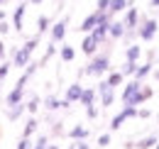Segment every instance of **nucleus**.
Returning a JSON list of instances; mask_svg holds the SVG:
<instances>
[{"label":"nucleus","mask_w":159,"mask_h":149,"mask_svg":"<svg viewBox=\"0 0 159 149\" xmlns=\"http://www.w3.org/2000/svg\"><path fill=\"white\" fill-rule=\"evenodd\" d=\"M49 29H52V17L39 15V17H37V34H44V32H49Z\"/></svg>","instance_id":"obj_26"},{"label":"nucleus","mask_w":159,"mask_h":149,"mask_svg":"<svg viewBox=\"0 0 159 149\" xmlns=\"http://www.w3.org/2000/svg\"><path fill=\"white\" fill-rule=\"evenodd\" d=\"M96 100H98V91H96V88H83L81 100H79L83 108H91V105H96Z\"/></svg>","instance_id":"obj_13"},{"label":"nucleus","mask_w":159,"mask_h":149,"mask_svg":"<svg viewBox=\"0 0 159 149\" xmlns=\"http://www.w3.org/2000/svg\"><path fill=\"white\" fill-rule=\"evenodd\" d=\"M59 56H61V61H74L76 59V49L74 47H69V44H64V47H59Z\"/></svg>","instance_id":"obj_25"},{"label":"nucleus","mask_w":159,"mask_h":149,"mask_svg":"<svg viewBox=\"0 0 159 149\" xmlns=\"http://www.w3.org/2000/svg\"><path fill=\"white\" fill-rule=\"evenodd\" d=\"M105 81H108V86H113V88H118V86H122V81H125V76H122V71H108V76H105Z\"/></svg>","instance_id":"obj_20"},{"label":"nucleus","mask_w":159,"mask_h":149,"mask_svg":"<svg viewBox=\"0 0 159 149\" xmlns=\"http://www.w3.org/2000/svg\"><path fill=\"white\" fill-rule=\"evenodd\" d=\"M66 27H69V17H61L59 22H54L52 25V29H49V37H52V42H64V37H66Z\"/></svg>","instance_id":"obj_4"},{"label":"nucleus","mask_w":159,"mask_h":149,"mask_svg":"<svg viewBox=\"0 0 159 149\" xmlns=\"http://www.w3.org/2000/svg\"><path fill=\"white\" fill-rule=\"evenodd\" d=\"M96 91H98V98H100V108L108 110V108L115 103V88L108 86V81H100L98 86H96Z\"/></svg>","instance_id":"obj_3"},{"label":"nucleus","mask_w":159,"mask_h":149,"mask_svg":"<svg viewBox=\"0 0 159 149\" xmlns=\"http://www.w3.org/2000/svg\"><path fill=\"white\" fill-rule=\"evenodd\" d=\"M10 69H12V61H2V64H0V81H2V78H7Z\"/></svg>","instance_id":"obj_31"},{"label":"nucleus","mask_w":159,"mask_h":149,"mask_svg":"<svg viewBox=\"0 0 159 149\" xmlns=\"http://www.w3.org/2000/svg\"><path fill=\"white\" fill-rule=\"evenodd\" d=\"M152 95H154V88H152V86H144V83H142L139 93L135 95V98H132V100H130L127 105H135V108H137V105H142V103H147V100H149Z\"/></svg>","instance_id":"obj_10"},{"label":"nucleus","mask_w":159,"mask_h":149,"mask_svg":"<svg viewBox=\"0 0 159 149\" xmlns=\"http://www.w3.org/2000/svg\"><path fill=\"white\" fill-rule=\"evenodd\" d=\"M39 39H42V34H34V37H30L27 42H25V44H22V49H25L27 54L32 56L34 52H37V47H39Z\"/></svg>","instance_id":"obj_23"},{"label":"nucleus","mask_w":159,"mask_h":149,"mask_svg":"<svg viewBox=\"0 0 159 149\" xmlns=\"http://www.w3.org/2000/svg\"><path fill=\"white\" fill-rule=\"evenodd\" d=\"M108 144H110V134L105 132V134H100V137H98V147H108Z\"/></svg>","instance_id":"obj_35"},{"label":"nucleus","mask_w":159,"mask_h":149,"mask_svg":"<svg viewBox=\"0 0 159 149\" xmlns=\"http://www.w3.org/2000/svg\"><path fill=\"white\" fill-rule=\"evenodd\" d=\"M42 105H44V108H47L49 112H57V110H61V100L57 98V95H47Z\"/></svg>","instance_id":"obj_22"},{"label":"nucleus","mask_w":159,"mask_h":149,"mask_svg":"<svg viewBox=\"0 0 159 149\" xmlns=\"http://www.w3.org/2000/svg\"><path fill=\"white\" fill-rule=\"evenodd\" d=\"M5 2H7V0H0V5H5Z\"/></svg>","instance_id":"obj_45"},{"label":"nucleus","mask_w":159,"mask_h":149,"mask_svg":"<svg viewBox=\"0 0 159 149\" xmlns=\"http://www.w3.org/2000/svg\"><path fill=\"white\" fill-rule=\"evenodd\" d=\"M10 34V25H7V20H2L0 22V37H7Z\"/></svg>","instance_id":"obj_34"},{"label":"nucleus","mask_w":159,"mask_h":149,"mask_svg":"<svg viewBox=\"0 0 159 149\" xmlns=\"http://www.w3.org/2000/svg\"><path fill=\"white\" fill-rule=\"evenodd\" d=\"M25 112H27V105H25V100H22L17 105H7V108H5V117H7L10 122H17Z\"/></svg>","instance_id":"obj_9"},{"label":"nucleus","mask_w":159,"mask_h":149,"mask_svg":"<svg viewBox=\"0 0 159 149\" xmlns=\"http://www.w3.org/2000/svg\"><path fill=\"white\" fill-rule=\"evenodd\" d=\"M96 10H98V12H108V10H110V0H98V2H96Z\"/></svg>","instance_id":"obj_33"},{"label":"nucleus","mask_w":159,"mask_h":149,"mask_svg":"<svg viewBox=\"0 0 159 149\" xmlns=\"http://www.w3.org/2000/svg\"><path fill=\"white\" fill-rule=\"evenodd\" d=\"M25 105H27V112H30V115H37V110L42 108V98L39 95H30V100H25Z\"/></svg>","instance_id":"obj_24"},{"label":"nucleus","mask_w":159,"mask_h":149,"mask_svg":"<svg viewBox=\"0 0 159 149\" xmlns=\"http://www.w3.org/2000/svg\"><path fill=\"white\" fill-rule=\"evenodd\" d=\"M110 71V52H98L91 56V61L86 64V69H81V76H108Z\"/></svg>","instance_id":"obj_1"},{"label":"nucleus","mask_w":159,"mask_h":149,"mask_svg":"<svg viewBox=\"0 0 159 149\" xmlns=\"http://www.w3.org/2000/svg\"><path fill=\"white\" fill-rule=\"evenodd\" d=\"M154 149H159V142H157V144H154Z\"/></svg>","instance_id":"obj_46"},{"label":"nucleus","mask_w":159,"mask_h":149,"mask_svg":"<svg viewBox=\"0 0 159 149\" xmlns=\"http://www.w3.org/2000/svg\"><path fill=\"white\" fill-rule=\"evenodd\" d=\"M130 7V0H110V15H118V12H125Z\"/></svg>","instance_id":"obj_21"},{"label":"nucleus","mask_w":159,"mask_h":149,"mask_svg":"<svg viewBox=\"0 0 159 149\" xmlns=\"http://www.w3.org/2000/svg\"><path fill=\"white\" fill-rule=\"evenodd\" d=\"M52 134H64V127H61V122H54V125H52Z\"/></svg>","instance_id":"obj_38"},{"label":"nucleus","mask_w":159,"mask_h":149,"mask_svg":"<svg viewBox=\"0 0 159 149\" xmlns=\"http://www.w3.org/2000/svg\"><path fill=\"white\" fill-rule=\"evenodd\" d=\"M57 52H59V47H57V42H49V47H47V52H44V56H42L39 66H42V64H47V61H49V59H52V56L57 54Z\"/></svg>","instance_id":"obj_28"},{"label":"nucleus","mask_w":159,"mask_h":149,"mask_svg":"<svg viewBox=\"0 0 159 149\" xmlns=\"http://www.w3.org/2000/svg\"><path fill=\"white\" fill-rule=\"evenodd\" d=\"M66 149H91V144H88V139H71V144Z\"/></svg>","instance_id":"obj_30"},{"label":"nucleus","mask_w":159,"mask_h":149,"mask_svg":"<svg viewBox=\"0 0 159 149\" xmlns=\"http://www.w3.org/2000/svg\"><path fill=\"white\" fill-rule=\"evenodd\" d=\"M88 134H91V130H88V127H83V125H74L71 130L66 132V137H69V139H88Z\"/></svg>","instance_id":"obj_15"},{"label":"nucleus","mask_w":159,"mask_h":149,"mask_svg":"<svg viewBox=\"0 0 159 149\" xmlns=\"http://www.w3.org/2000/svg\"><path fill=\"white\" fill-rule=\"evenodd\" d=\"M139 56H142V47L139 44H127L125 47V59L127 61H139Z\"/></svg>","instance_id":"obj_18"},{"label":"nucleus","mask_w":159,"mask_h":149,"mask_svg":"<svg viewBox=\"0 0 159 149\" xmlns=\"http://www.w3.org/2000/svg\"><path fill=\"white\" fill-rule=\"evenodd\" d=\"M152 71H154V69H152V61H144V64H139V66H137V71H135V76H132V78L144 81V78L152 74Z\"/></svg>","instance_id":"obj_19"},{"label":"nucleus","mask_w":159,"mask_h":149,"mask_svg":"<svg viewBox=\"0 0 159 149\" xmlns=\"http://www.w3.org/2000/svg\"><path fill=\"white\" fill-rule=\"evenodd\" d=\"M5 56H7V49H5V42L0 39V61H5Z\"/></svg>","instance_id":"obj_39"},{"label":"nucleus","mask_w":159,"mask_h":149,"mask_svg":"<svg viewBox=\"0 0 159 149\" xmlns=\"http://www.w3.org/2000/svg\"><path fill=\"white\" fill-rule=\"evenodd\" d=\"M157 142H159L157 134H147V137H142L139 142H135V149H154Z\"/></svg>","instance_id":"obj_17"},{"label":"nucleus","mask_w":159,"mask_h":149,"mask_svg":"<svg viewBox=\"0 0 159 149\" xmlns=\"http://www.w3.org/2000/svg\"><path fill=\"white\" fill-rule=\"evenodd\" d=\"M30 5H39V2H44V0H27Z\"/></svg>","instance_id":"obj_41"},{"label":"nucleus","mask_w":159,"mask_h":149,"mask_svg":"<svg viewBox=\"0 0 159 149\" xmlns=\"http://www.w3.org/2000/svg\"><path fill=\"white\" fill-rule=\"evenodd\" d=\"M149 5H152V7H159V0H149Z\"/></svg>","instance_id":"obj_42"},{"label":"nucleus","mask_w":159,"mask_h":149,"mask_svg":"<svg viewBox=\"0 0 159 149\" xmlns=\"http://www.w3.org/2000/svg\"><path fill=\"white\" fill-rule=\"evenodd\" d=\"M137 61H127V59H125V64H122V69H120V71H122V76H125V78H132V76H135V71H137Z\"/></svg>","instance_id":"obj_27"},{"label":"nucleus","mask_w":159,"mask_h":149,"mask_svg":"<svg viewBox=\"0 0 159 149\" xmlns=\"http://www.w3.org/2000/svg\"><path fill=\"white\" fill-rule=\"evenodd\" d=\"M32 137H20V142H17V149H32Z\"/></svg>","instance_id":"obj_32"},{"label":"nucleus","mask_w":159,"mask_h":149,"mask_svg":"<svg viewBox=\"0 0 159 149\" xmlns=\"http://www.w3.org/2000/svg\"><path fill=\"white\" fill-rule=\"evenodd\" d=\"M125 22L122 20H113L110 22V39H125Z\"/></svg>","instance_id":"obj_14"},{"label":"nucleus","mask_w":159,"mask_h":149,"mask_svg":"<svg viewBox=\"0 0 159 149\" xmlns=\"http://www.w3.org/2000/svg\"><path fill=\"white\" fill-rule=\"evenodd\" d=\"M137 117L139 120H147V117H152V112L147 110V108H137Z\"/></svg>","instance_id":"obj_37"},{"label":"nucleus","mask_w":159,"mask_h":149,"mask_svg":"<svg viewBox=\"0 0 159 149\" xmlns=\"http://www.w3.org/2000/svg\"><path fill=\"white\" fill-rule=\"evenodd\" d=\"M154 78H157V81H159V69H157V71H154Z\"/></svg>","instance_id":"obj_44"},{"label":"nucleus","mask_w":159,"mask_h":149,"mask_svg":"<svg viewBox=\"0 0 159 149\" xmlns=\"http://www.w3.org/2000/svg\"><path fill=\"white\" fill-rule=\"evenodd\" d=\"M2 20H7V12H5V10H0V22H2Z\"/></svg>","instance_id":"obj_40"},{"label":"nucleus","mask_w":159,"mask_h":149,"mask_svg":"<svg viewBox=\"0 0 159 149\" xmlns=\"http://www.w3.org/2000/svg\"><path fill=\"white\" fill-rule=\"evenodd\" d=\"M83 88H86V86H81L79 81H76V83H71V86L66 88L64 100H66V103H71V105H74V103H79V100H81V93H83Z\"/></svg>","instance_id":"obj_11"},{"label":"nucleus","mask_w":159,"mask_h":149,"mask_svg":"<svg viewBox=\"0 0 159 149\" xmlns=\"http://www.w3.org/2000/svg\"><path fill=\"white\" fill-rule=\"evenodd\" d=\"M25 12H27V2H20L12 10V27H15V32H22V27H25Z\"/></svg>","instance_id":"obj_7"},{"label":"nucleus","mask_w":159,"mask_h":149,"mask_svg":"<svg viewBox=\"0 0 159 149\" xmlns=\"http://www.w3.org/2000/svg\"><path fill=\"white\" fill-rule=\"evenodd\" d=\"M30 61H32V56L27 54V52H25L22 47L12 52V66H15V69H25V66H27Z\"/></svg>","instance_id":"obj_12"},{"label":"nucleus","mask_w":159,"mask_h":149,"mask_svg":"<svg viewBox=\"0 0 159 149\" xmlns=\"http://www.w3.org/2000/svg\"><path fill=\"white\" fill-rule=\"evenodd\" d=\"M47 149H59V147H57V144H52V142H49V147H47Z\"/></svg>","instance_id":"obj_43"},{"label":"nucleus","mask_w":159,"mask_h":149,"mask_svg":"<svg viewBox=\"0 0 159 149\" xmlns=\"http://www.w3.org/2000/svg\"><path fill=\"white\" fill-rule=\"evenodd\" d=\"M98 49H100V44L96 42V37L88 32V34L83 37V42H81V52L86 56H93V54H98Z\"/></svg>","instance_id":"obj_8"},{"label":"nucleus","mask_w":159,"mask_h":149,"mask_svg":"<svg viewBox=\"0 0 159 149\" xmlns=\"http://www.w3.org/2000/svg\"><path fill=\"white\" fill-rule=\"evenodd\" d=\"M86 115H88V120H96V117H98V108H96V105L86 108Z\"/></svg>","instance_id":"obj_36"},{"label":"nucleus","mask_w":159,"mask_h":149,"mask_svg":"<svg viewBox=\"0 0 159 149\" xmlns=\"http://www.w3.org/2000/svg\"><path fill=\"white\" fill-rule=\"evenodd\" d=\"M139 88H142V81H137V78H132V81H127L125 83V88H122V93H120V98H122V103L127 105L135 95L139 93Z\"/></svg>","instance_id":"obj_5"},{"label":"nucleus","mask_w":159,"mask_h":149,"mask_svg":"<svg viewBox=\"0 0 159 149\" xmlns=\"http://www.w3.org/2000/svg\"><path fill=\"white\" fill-rule=\"evenodd\" d=\"M47 147H49V134H39L32 144V149H47Z\"/></svg>","instance_id":"obj_29"},{"label":"nucleus","mask_w":159,"mask_h":149,"mask_svg":"<svg viewBox=\"0 0 159 149\" xmlns=\"http://www.w3.org/2000/svg\"><path fill=\"white\" fill-rule=\"evenodd\" d=\"M100 17H103V12H98V10H93V12H91V15H86V17H83V22H81V32H83V34H88V32H93V27H96V25H98L100 22Z\"/></svg>","instance_id":"obj_6"},{"label":"nucleus","mask_w":159,"mask_h":149,"mask_svg":"<svg viewBox=\"0 0 159 149\" xmlns=\"http://www.w3.org/2000/svg\"><path fill=\"white\" fill-rule=\"evenodd\" d=\"M37 130H39V122H37V117H34V115H30V117H27V122H25V127H22V137H32Z\"/></svg>","instance_id":"obj_16"},{"label":"nucleus","mask_w":159,"mask_h":149,"mask_svg":"<svg viewBox=\"0 0 159 149\" xmlns=\"http://www.w3.org/2000/svg\"><path fill=\"white\" fill-rule=\"evenodd\" d=\"M157 29H159V22L154 17H142L139 20V27H137V37L142 42H152L157 37Z\"/></svg>","instance_id":"obj_2"}]
</instances>
